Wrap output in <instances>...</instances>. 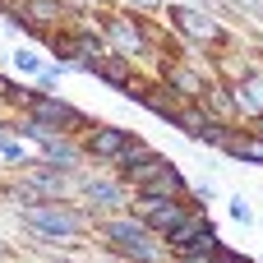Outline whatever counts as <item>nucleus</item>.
<instances>
[{
    "instance_id": "f257e3e1",
    "label": "nucleus",
    "mask_w": 263,
    "mask_h": 263,
    "mask_svg": "<svg viewBox=\"0 0 263 263\" xmlns=\"http://www.w3.org/2000/svg\"><path fill=\"white\" fill-rule=\"evenodd\" d=\"M18 106L28 111V120H37V125H46V129H55V134H65V129H83V125H88V116H83L79 106L60 102V97L23 92V102H18Z\"/></svg>"
},
{
    "instance_id": "f03ea898",
    "label": "nucleus",
    "mask_w": 263,
    "mask_h": 263,
    "mask_svg": "<svg viewBox=\"0 0 263 263\" xmlns=\"http://www.w3.org/2000/svg\"><path fill=\"white\" fill-rule=\"evenodd\" d=\"M18 213H23V222H28L32 231H42V236H79V231H83V217H79L74 208L55 203V199H37V203L18 208Z\"/></svg>"
},
{
    "instance_id": "7ed1b4c3",
    "label": "nucleus",
    "mask_w": 263,
    "mask_h": 263,
    "mask_svg": "<svg viewBox=\"0 0 263 263\" xmlns=\"http://www.w3.org/2000/svg\"><path fill=\"white\" fill-rule=\"evenodd\" d=\"M102 236H106V240L116 245V254H125V259H139V263H153V259H157V250H153L143 222H106Z\"/></svg>"
},
{
    "instance_id": "20e7f679",
    "label": "nucleus",
    "mask_w": 263,
    "mask_h": 263,
    "mask_svg": "<svg viewBox=\"0 0 263 263\" xmlns=\"http://www.w3.org/2000/svg\"><path fill=\"white\" fill-rule=\"evenodd\" d=\"M139 203H143V208H139V222H143L148 231H162V236H171V231L194 213V208H185L180 199H148V194H139Z\"/></svg>"
},
{
    "instance_id": "39448f33",
    "label": "nucleus",
    "mask_w": 263,
    "mask_h": 263,
    "mask_svg": "<svg viewBox=\"0 0 263 263\" xmlns=\"http://www.w3.org/2000/svg\"><path fill=\"white\" fill-rule=\"evenodd\" d=\"M171 23L185 32V37H194V42H222L227 32H222V23H213L208 14H199V9H190V5H171Z\"/></svg>"
},
{
    "instance_id": "423d86ee",
    "label": "nucleus",
    "mask_w": 263,
    "mask_h": 263,
    "mask_svg": "<svg viewBox=\"0 0 263 263\" xmlns=\"http://www.w3.org/2000/svg\"><path fill=\"white\" fill-rule=\"evenodd\" d=\"M129 143V134L125 129H116V125H97V129H88V139H83V153L88 157H120V148Z\"/></svg>"
},
{
    "instance_id": "0eeeda50",
    "label": "nucleus",
    "mask_w": 263,
    "mask_h": 263,
    "mask_svg": "<svg viewBox=\"0 0 263 263\" xmlns=\"http://www.w3.org/2000/svg\"><path fill=\"white\" fill-rule=\"evenodd\" d=\"M88 69L97 74V79H106V83H116V88H129L134 83V60H125V55H97V60H88Z\"/></svg>"
},
{
    "instance_id": "6e6552de",
    "label": "nucleus",
    "mask_w": 263,
    "mask_h": 263,
    "mask_svg": "<svg viewBox=\"0 0 263 263\" xmlns=\"http://www.w3.org/2000/svg\"><path fill=\"white\" fill-rule=\"evenodd\" d=\"M106 32H111L125 51H143V46H148V37H143L139 18H134V23H129V18H106Z\"/></svg>"
},
{
    "instance_id": "1a4fd4ad",
    "label": "nucleus",
    "mask_w": 263,
    "mask_h": 263,
    "mask_svg": "<svg viewBox=\"0 0 263 263\" xmlns=\"http://www.w3.org/2000/svg\"><path fill=\"white\" fill-rule=\"evenodd\" d=\"M162 79L171 83V92H185V97H203L208 88H203V79L199 74H190V69H180V65H166L162 69Z\"/></svg>"
},
{
    "instance_id": "9d476101",
    "label": "nucleus",
    "mask_w": 263,
    "mask_h": 263,
    "mask_svg": "<svg viewBox=\"0 0 263 263\" xmlns=\"http://www.w3.org/2000/svg\"><path fill=\"white\" fill-rule=\"evenodd\" d=\"M23 190H28V194H32V203H37V194H60V190H65V176H55L51 166H32Z\"/></svg>"
},
{
    "instance_id": "9b49d317",
    "label": "nucleus",
    "mask_w": 263,
    "mask_h": 263,
    "mask_svg": "<svg viewBox=\"0 0 263 263\" xmlns=\"http://www.w3.org/2000/svg\"><path fill=\"white\" fill-rule=\"evenodd\" d=\"M203 231H208V217H203V213H190V217H185V222L166 236V240H171V254H176V250H185L190 240H199Z\"/></svg>"
},
{
    "instance_id": "f8f14e48",
    "label": "nucleus",
    "mask_w": 263,
    "mask_h": 263,
    "mask_svg": "<svg viewBox=\"0 0 263 263\" xmlns=\"http://www.w3.org/2000/svg\"><path fill=\"white\" fill-rule=\"evenodd\" d=\"M153 157H157V153H153L143 139H134V134H129V143L120 148V157H116V162H120V171H134V166H143V162H153Z\"/></svg>"
},
{
    "instance_id": "ddd939ff",
    "label": "nucleus",
    "mask_w": 263,
    "mask_h": 263,
    "mask_svg": "<svg viewBox=\"0 0 263 263\" xmlns=\"http://www.w3.org/2000/svg\"><path fill=\"white\" fill-rule=\"evenodd\" d=\"M222 148H227L231 157H250V162H263V134H245V139H236V134H231Z\"/></svg>"
},
{
    "instance_id": "4468645a",
    "label": "nucleus",
    "mask_w": 263,
    "mask_h": 263,
    "mask_svg": "<svg viewBox=\"0 0 263 263\" xmlns=\"http://www.w3.org/2000/svg\"><path fill=\"white\" fill-rule=\"evenodd\" d=\"M171 125H180L190 139H203V129H208V116H203V111H190V106H176Z\"/></svg>"
},
{
    "instance_id": "2eb2a0df",
    "label": "nucleus",
    "mask_w": 263,
    "mask_h": 263,
    "mask_svg": "<svg viewBox=\"0 0 263 263\" xmlns=\"http://www.w3.org/2000/svg\"><path fill=\"white\" fill-rule=\"evenodd\" d=\"M42 148L51 153V162H60V166H79V148H69L65 139H55V134H51V139H46Z\"/></svg>"
},
{
    "instance_id": "dca6fc26",
    "label": "nucleus",
    "mask_w": 263,
    "mask_h": 263,
    "mask_svg": "<svg viewBox=\"0 0 263 263\" xmlns=\"http://www.w3.org/2000/svg\"><path fill=\"white\" fill-rule=\"evenodd\" d=\"M83 190H88V199H92V203H106V208H116V203H120V190H116V185H97V180H88Z\"/></svg>"
},
{
    "instance_id": "f3484780",
    "label": "nucleus",
    "mask_w": 263,
    "mask_h": 263,
    "mask_svg": "<svg viewBox=\"0 0 263 263\" xmlns=\"http://www.w3.org/2000/svg\"><path fill=\"white\" fill-rule=\"evenodd\" d=\"M0 102H14V106L23 102V92H18V88H14V83H9L5 74H0Z\"/></svg>"
},
{
    "instance_id": "a211bd4d",
    "label": "nucleus",
    "mask_w": 263,
    "mask_h": 263,
    "mask_svg": "<svg viewBox=\"0 0 263 263\" xmlns=\"http://www.w3.org/2000/svg\"><path fill=\"white\" fill-rule=\"evenodd\" d=\"M14 65H18V69H28V74H32V69H42V60H37L32 51H18V55H14Z\"/></svg>"
},
{
    "instance_id": "6ab92c4d",
    "label": "nucleus",
    "mask_w": 263,
    "mask_h": 263,
    "mask_svg": "<svg viewBox=\"0 0 263 263\" xmlns=\"http://www.w3.org/2000/svg\"><path fill=\"white\" fill-rule=\"evenodd\" d=\"M231 213H236L240 222H250V203H245V199H236V203H231Z\"/></svg>"
},
{
    "instance_id": "aec40b11",
    "label": "nucleus",
    "mask_w": 263,
    "mask_h": 263,
    "mask_svg": "<svg viewBox=\"0 0 263 263\" xmlns=\"http://www.w3.org/2000/svg\"><path fill=\"white\" fill-rule=\"evenodd\" d=\"M0 9H9V0H0Z\"/></svg>"
},
{
    "instance_id": "412c9836",
    "label": "nucleus",
    "mask_w": 263,
    "mask_h": 263,
    "mask_svg": "<svg viewBox=\"0 0 263 263\" xmlns=\"http://www.w3.org/2000/svg\"><path fill=\"white\" fill-rule=\"evenodd\" d=\"M143 5H148V0H143Z\"/></svg>"
},
{
    "instance_id": "4be33fe9",
    "label": "nucleus",
    "mask_w": 263,
    "mask_h": 263,
    "mask_svg": "<svg viewBox=\"0 0 263 263\" xmlns=\"http://www.w3.org/2000/svg\"><path fill=\"white\" fill-rule=\"evenodd\" d=\"M0 250H5V245H0Z\"/></svg>"
}]
</instances>
